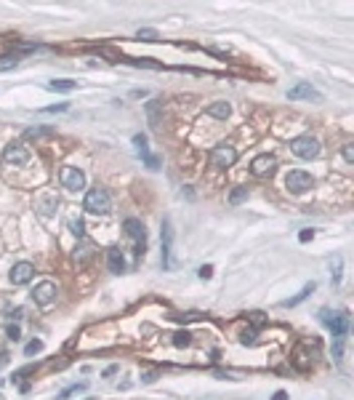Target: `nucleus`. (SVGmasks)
I'll list each match as a JSON object with an SVG mask.
<instances>
[{
    "mask_svg": "<svg viewBox=\"0 0 354 400\" xmlns=\"http://www.w3.org/2000/svg\"><path fill=\"white\" fill-rule=\"evenodd\" d=\"M320 320L330 328L333 339H335V360H341V352H343V339H346V331H349V312L341 310V312H330V310H322L320 312Z\"/></svg>",
    "mask_w": 354,
    "mask_h": 400,
    "instance_id": "nucleus-1",
    "label": "nucleus"
},
{
    "mask_svg": "<svg viewBox=\"0 0 354 400\" xmlns=\"http://www.w3.org/2000/svg\"><path fill=\"white\" fill-rule=\"evenodd\" d=\"M86 211L88 213H107L112 208V200H109V192L104 187H93L86 192Z\"/></svg>",
    "mask_w": 354,
    "mask_h": 400,
    "instance_id": "nucleus-2",
    "label": "nucleus"
},
{
    "mask_svg": "<svg viewBox=\"0 0 354 400\" xmlns=\"http://www.w3.org/2000/svg\"><path fill=\"white\" fill-rule=\"evenodd\" d=\"M291 150H293V155L304 157V160H312V157L320 155V142L314 136H298L291 142Z\"/></svg>",
    "mask_w": 354,
    "mask_h": 400,
    "instance_id": "nucleus-3",
    "label": "nucleus"
},
{
    "mask_svg": "<svg viewBox=\"0 0 354 400\" xmlns=\"http://www.w3.org/2000/svg\"><path fill=\"white\" fill-rule=\"evenodd\" d=\"M237 160V150L232 144H219L210 150V165H216V168H229V165H235Z\"/></svg>",
    "mask_w": 354,
    "mask_h": 400,
    "instance_id": "nucleus-4",
    "label": "nucleus"
},
{
    "mask_svg": "<svg viewBox=\"0 0 354 400\" xmlns=\"http://www.w3.org/2000/svg\"><path fill=\"white\" fill-rule=\"evenodd\" d=\"M312 184H314V179H312V174H306V171H291L288 179H285L288 192H293V195H304L306 190H312Z\"/></svg>",
    "mask_w": 354,
    "mask_h": 400,
    "instance_id": "nucleus-5",
    "label": "nucleus"
},
{
    "mask_svg": "<svg viewBox=\"0 0 354 400\" xmlns=\"http://www.w3.org/2000/svg\"><path fill=\"white\" fill-rule=\"evenodd\" d=\"M61 184L67 187L69 192H80L83 187H86V174H83L80 168H72V165H64L61 168Z\"/></svg>",
    "mask_w": 354,
    "mask_h": 400,
    "instance_id": "nucleus-6",
    "label": "nucleus"
},
{
    "mask_svg": "<svg viewBox=\"0 0 354 400\" xmlns=\"http://www.w3.org/2000/svg\"><path fill=\"white\" fill-rule=\"evenodd\" d=\"M27 160H30V150L22 142H11L3 150V163H8V165H24Z\"/></svg>",
    "mask_w": 354,
    "mask_h": 400,
    "instance_id": "nucleus-7",
    "label": "nucleus"
},
{
    "mask_svg": "<svg viewBox=\"0 0 354 400\" xmlns=\"http://www.w3.org/2000/svg\"><path fill=\"white\" fill-rule=\"evenodd\" d=\"M125 232H128V238H133L136 240V256H144V238H147V232H144V224L138 219H125Z\"/></svg>",
    "mask_w": 354,
    "mask_h": 400,
    "instance_id": "nucleus-8",
    "label": "nucleus"
},
{
    "mask_svg": "<svg viewBox=\"0 0 354 400\" xmlns=\"http://www.w3.org/2000/svg\"><path fill=\"white\" fill-rule=\"evenodd\" d=\"M277 171V157L274 155H258L250 163V174L253 176H272Z\"/></svg>",
    "mask_w": 354,
    "mask_h": 400,
    "instance_id": "nucleus-9",
    "label": "nucleus"
},
{
    "mask_svg": "<svg viewBox=\"0 0 354 400\" xmlns=\"http://www.w3.org/2000/svg\"><path fill=\"white\" fill-rule=\"evenodd\" d=\"M32 299H35V304H40V307H48V304L56 299V285H53L51 280H43V283H37V285H35V291H32Z\"/></svg>",
    "mask_w": 354,
    "mask_h": 400,
    "instance_id": "nucleus-10",
    "label": "nucleus"
},
{
    "mask_svg": "<svg viewBox=\"0 0 354 400\" xmlns=\"http://www.w3.org/2000/svg\"><path fill=\"white\" fill-rule=\"evenodd\" d=\"M32 275H35V264L19 262V264H14V269H11V283H14V285H24V283L32 280Z\"/></svg>",
    "mask_w": 354,
    "mask_h": 400,
    "instance_id": "nucleus-11",
    "label": "nucleus"
},
{
    "mask_svg": "<svg viewBox=\"0 0 354 400\" xmlns=\"http://www.w3.org/2000/svg\"><path fill=\"white\" fill-rule=\"evenodd\" d=\"M171 243H173L171 219H163V269L171 267Z\"/></svg>",
    "mask_w": 354,
    "mask_h": 400,
    "instance_id": "nucleus-12",
    "label": "nucleus"
},
{
    "mask_svg": "<svg viewBox=\"0 0 354 400\" xmlns=\"http://www.w3.org/2000/svg\"><path fill=\"white\" fill-rule=\"evenodd\" d=\"M107 267H109V272H123L125 269V259H123V254H120V248H109L107 251Z\"/></svg>",
    "mask_w": 354,
    "mask_h": 400,
    "instance_id": "nucleus-13",
    "label": "nucleus"
},
{
    "mask_svg": "<svg viewBox=\"0 0 354 400\" xmlns=\"http://www.w3.org/2000/svg\"><path fill=\"white\" fill-rule=\"evenodd\" d=\"M320 94L309 86V83H298V86H293L291 91H288V99H317Z\"/></svg>",
    "mask_w": 354,
    "mask_h": 400,
    "instance_id": "nucleus-14",
    "label": "nucleus"
},
{
    "mask_svg": "<svg viewBox=\"0 0 354 400\" xmlns=\"http://www.w3.org/2000/svg\"><path fill=\"white\" fill-rule=\"evenodd\" d=\"M210 118H216V120H227L229 118V112H232V107L227 104V101H213V104L205 109Z\"/></svg>",
    "mask_w": 354,
    "mask_h": 400,
    "instance_id": "nucleus-15",
    "label": "nucleus"
},
{
    "mask_svg": "<svg viewBox=\"0 0 354 400\" xmlns=\"http://www.w3.org/2000/svg\"><path fill=\"white\" fill-rule=\"evenodd\" d=\"M48 88H51V91H61V94H67V91H75V88H78V80H51Z\"/></svg>",
    "mask_w": 354,
    "mask_h": 400,
    "instance_id": "nucleus-16",
    "label": "nucleus"
},
{
    "mask_svg": "<svg viewBox=\"0 0 354 400\" xmlns=\"http://www.w3.org/2000/svg\"><path fill=\"white\" fill-rule=\"evenodd\" d=\"M53 131L51 128H45V126H32V128H27L24 131V139H43V136H51Z\"/></svg>",
    "mask_w": 354,
    "mask_h": 400,
    "instance_id": "nucleus-17",
    "label": "nucleus"
},
{
    "mask_svg": "<svg viewBox=\"0 0 354 400\" xmlns=\"http://www.w3.org/2000/svg\"><path fill=\"white\" fill-rule=\"evenodd\" d=\"M312 291H314V283H306V285L301 288V294L296 296V299H288V302H285V307H296V304H301V302H304V299H306V296H309Z\"/></svg>",
    "mask_w": 354,
    "mask_h": 400,
    "instance_id": "nucleus-18",
    "label": "nucleus"
},
{
    "mask_svg": "<svg viewBox=\"0 0 354 400\" xmlns=\"http://www.w3.org/2000/svg\"><path fill=\"white\" fill-rule=\"evenodd\" d=\"M245 198H248V187H235V190L229 192V203H232V206H237V203H242Z\"/></svg>",
    "mask_w": 354,
    "mask_h": 400,
    "instance_id": "nucleus-19",
    "label": "nucleus"
},
{
    "mask_svg": "<svg viewBox=\"0 0 354 400\" xmlns=\"http://www.w3.org/2000/svg\"><path fill=\"white\" fill-rule=\"evenodd\" d=\"M189 341H192V333H189V331H179V333H173V344H176V347H186Z\"/></svg>",
    "mask_w": 354,
    "mask_h": 400,
    "instance_id": "nucleus-20",
    "label": "nucleus"
},
{
    "mask_svg": "<svg viewBox=\"0 0 354 400\" xmlns=\"http://www.w3.org/2000/svg\"><path fill=\"white\" fill-rule=\"evenodd\" d=\"M69 230H72L75 238H83V235H86V224H83L80 219H69Z\"/></svg>",
    "mask_w": 354,
    "mask_h": 400,
    "instance_id": "nucleus-21",
    "label": "nucleus"
},
{
    "mask_svg": "<svg viewBox=\"0 0 354 400\" xmlns=\"http://www.w3.org/2000/svg\"><path fill=\"white\" fill-rule=\"evenodd\" d=\"M6 333H8V339H11V341H19V339H22V331H19V325H14V323L6 328Z\"/></svg>",
    "mask_w": 354,
    "mask_h": 400,
    "instance_id": "nucleus-22",
    "label": "nucleus"
},
{
    "mask_svg": "<svg viewBox=\"0 0 354 400\" xmlns=\"http://www.w3.org/2000/svg\"><path fill=\"white\" fill-rule=\"evenodd\" d=\"M147 112H149L152 126H157V101H147Z\"/></svg>",
    "mask_w": 354,
    "mask_h": 400,
    "instance_id": "nucleus-23",
    "label": "nucleus"
},
{
    "mask_svg": "<svg viewBox=\"0 0 354 400\" xmlns=\"http://www.w3.org/2000/svg\"><path fill=\"white\" fill-rule=\"evenodd\" d=\"M40 350H43V341H40V339H35V341L27 344V350H24V352H27V355H35V352H40Z\"/></svg>",
    "mask_w": 354,
    "mask_h": 400,
    "instance_id": "nucleus-24",
    "label": "nucleus"
},
{
    "mask_svg": "<svg viewBox=\"0 0 354 400\" xmlns=\"http://www.w3.org/2000/svg\"><path fill=\"white\" fill-rule=\"evenodd\" d=\"M341 155H343V160H346V163H354V147L351 144H343Z\"/></svg>",
    "mask_w": 354,
    "mask_h": 400,
    "instance_id": "nucleus-25",
    "label": "nucleus"
},
{
    "mask_svg": "<svg viewBox=\"0 0 354 400\" xmlns=\"http://www.w3.org/2000/svg\"><path fill=\"white\" fill-rule=\"evenodd\" d=\"M138 40H157L155 30H138Z\"/></svg>",
    "mask_w": 354,
    "mask_h": 400,
    "instance_id": "nucleus-26",
    "label": "nucleus"
},
{
    "mask_svg": "<svg viewBox=\"0 0 354 400\" xmlns=\"http://www.w3.org/2000/svg\"><path fill=\"white\" fill-rule=\"evenodd\" d=\"M75 256H78V259H83V262H86V259L91 256V246H80V251H75Z\"/></svg>",
    "mask_w": 354,
    "mask_h": 400,
    "instance_id": "nucleus-27",
    "label": "nucleus"
},
{
    "mask_svg": "<svg viewBox=\"0 0 354 400\" xmlns=\"http://www.w3.org/2000/svg\"><path fill=\"white\" fill-rule=\"evenodd\" d=\"M141 157H144V163L149 165V168H157V165H160V160H157L155 155H149V152H147V155H141Z\"/></svg>",
    "mask_w": 354,
    "mask_h": 400,
    "instance_id": "nucleus-28",
    "label": "nucleus"
},
{
    "mask_svg": "<svg viewBox=\"0 0 354 400\" xmlns=\"http://www.w3.org/2000/svg\"><path fill=\"white\" fill-rule=\"evenodd\" d=\"M67 107H69V104H67V101H61V104H53V107H45V109H43V112H64V109H67Z\"/></svg>",
    "mask_w": 354,
    "mask_h": 400,
    "instance_id": "nucleus-29",
    "label": "nucleus"
},
{
    "mask_svg": "<svg viewBox=\"0 0 354 400\" xmlns=\"http://www.w3.org/2000/svg\"><path fill=\"white\" fill-rule=\"evenodd\" d=\"M312 238H314V232H312V230H301V232H298V240H301V243H309Z\"/></svg>",
    "mask_w": 354,
    "mask_h": 400,
    "instance_id": "nucleus-30",
    "label": "nucleus"
},
{
    "mask_svg": "<svg viewBox=\"0 0 354 400\" xmlns=\"http://www.w3.org/2000/svg\"><path fill=\"white\" fill-rule=\"evenodd\" d=\"M210 275H213V267H210V264H205V267H200V277H202V280H208Z\"/></svg>",
    "mask_w": 354,
    "mask_h": 400,
    "instance_id": "nucleus-31",
    "label": "nucleus"
},
{
    "mask_svg": "<svg viewBox=\"0 0 354 400\" xmlns=\"http://www.w3.org/2000/svg\"><path fill=\"white\" fill-rule=\"evenodd\" d=\"M253 336H256V333H253V331H245V333H242V341H245V344H248V341H253Z\"/></svg>",
    "mask_w": 354,
    "mask_h": 400,
    "instance_id": "nucleus-32",
    "label": "nucleus"
},
{
    "mask_svg": "<svg viewBox=\"0 0 354 400\" xmlns=\"http://www.w3.org/2000/svg\"><path fill=\"white\" fill-rule=\"evenodd\" d=\"M250 320H253L256 325H258V323H264V318H261V312H253V315H250Z\"/></svg>",
    "mask_w": 354,
    "mask_h": 400,
    "instance_id": "nucleus-33",
    "label": "nucleus"
},
{
    "mask_svg": "<svg viewBox=\"0 0 354 400\" xmlns=\"http://www.w3.org/2000/svg\"><path fill=\"white\" fill-rule=\"evenodd\" d=\"M272 400H288V395L282 392V389H279V392H274V397H272Z\"/></svg>",
    "mask_w": 354,
    "mask_h": 400,
    "instance_id": "nucleus-34",
    "label": "nucleus"
},
{
    "mask_svg": "<svg viewBox=\"0 0 354 400\" xmlns=\"http://www.w3.org/2000/svg\"><path fill=\"white\" fill-rule=\"evenodd\" d=\"M112 374H117V366H109V368L104 371V376H112Z\"/></svg>",
    "mask_w": 354,
    "mask_h": 400,
    "instance_id": "nucleus-35",
    "label": "nucleus"
}]
</instances>
